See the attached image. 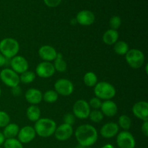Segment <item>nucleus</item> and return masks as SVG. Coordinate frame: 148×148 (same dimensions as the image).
Wrapping results in <instances>:
<instances>
[{"label":"nucleus","mask_w":148,"mask_h":148,"mask_svg":"<svg viewBox=\"0 0 148 148\" xmlns=\"http://www.w3.org/2000/svg\"><path fill=\"white\" fill-rule=\"evenodd\" d=\"M83 82L86 86L92 88V87H95V85L98 83V77L94 72H88L84 75Z\"/></svg>","instance_id":"nucleus-25"},{"label":"nucleus","mask_w":148,"mask_h":148,"mask_svg":"<svg viewBox=\"0 0 148 148\" xmlns=\"http://www.w3.org/2000/svg\"><path fill=\"white\" fill-rule=\"evenodd\" d=\"M0 79L1 82L9 88H14L20 84V75L12 69L6 68L0 72Z\"/></svg>","instance_id":"nucleus-6"},{"label":"nucleus","mask_w":148,"mask_h":148,"mask_svg":"<svg viewBox=\"0 0 148 148\" xmlns=\"http://www.w3.org/2000/svg\"><path fill=\"white\" fill-rule=\"evenodd\" d=\"M103 117L104 116L101 111V110H92V111H90L88 118L92 122L100 123L103 119Z\"/></svg>","instance_id":"nucleus-30"},{"label":"nucleus","mask_w":148,"mask_h":148,"mask_svg":"<svg viewBox=\"0 0 148 148\" xmlns=\"http://www.w3.org/2000/svg\"><path fill=\"white\" fill-rule=\"evenodd\" d=\"M36 73L31 71H26L20 75V81L23 84H30L36 79Z\"/></svg>","instance_id":"nucleus-28"},{"label":"nucleus","mask_w":148,"mask_h":148,"mask_svg":"<svg viewBox=\"0 0 148 148\" xmlns=\"http://www.w3.org/2000/svg\"><path fill=\"white\" fill-rule=\"evenodd\" d=\"M72 110L74 116L79 119H88L90 113V107L88 102L82 99L78 100L74 103Z\"/></svg>","instance_id":"nucleus-8"},{"label":"nucleus","mask_w":148,"mask_h":148,"mask_svg":"<svg viewBox=\"0 0 148 148\" xmlns=\"http://www.w3.org/2000/svg\"><path fill=\"white\" fill-rule=\"evenodd\" d=\"M75 19L78 24L83 26H89L94 23L95 16L94 13L90 10H82L77 13Z\"/></svg>","instance_id":"nucleus-16"},{"label":"nucleus","mask_w":148,"mask_h":148,"mask_svg":"<svg viewBox=\"0 0 148 148\" xmlns=\"http://www.w3.org/2000/svg\"><path fill=\"white\" fill-rule=\"evenodd\" d=\"M114 50L116 54L124 56L130 50V47L128 43L124 40H118L115 44H114Z\"/></svg>","instance_id":"nucleus-24"},{"label":"nucleus","mask_w":148,"mask_h":148,"mask_svg":"<svg viewBox=\"0 0 148 148\" xmlns=\"http://www.w3.org/2000/svg\"><path fill=\"white\" fill-rule=\"evenodd\" d=\"M3 145L4 148H23V144L16 138L5 139Z\"/></svg>","instance_id":"nucleus-29"},{"label":"nucleus","mask_w":148,"mask_h":148,"mask_svg":"<svg viewBox=\"0 0 148 148\" xmlns=\"http://www.w3.org/2000/svg\"><path fill=\"white\" fill-rule=\"evenodd\" d=\"M19 131H20V127L17 124L10 123L4 128L2 134L5 139L15 138L18 134Z\"/></svg>","instance_id":"nucleus-21"},{"label":"nucleus","mask_w":148,"mask_h":148,"mask_svg":"<svg viewBox=\"0 0 148 148\" xmlns=\"http://www.w3.org/2000/svg\"><path fill=\"white\" fill-rule=\"evenodd\" d=\"M20 51V44L16 39L5 38L0 41V53L7 59L17 56Z\"/></svg>","instance_id":"nucleus-3"},{"label":"nucleus","mask_w":148,"mask_h":148,"mask_svg":"<svg viewBox=\"0 0 148 148\" xmlns=\"http://www.w3.org/2000/svg\"><path fill=\"white\" fill-rule=\"evenodd\" d=\"M101 148H114V147L111 144H106L103 146V147H101Z\"/></svg>","instance_id":"nucleus-40"},{"label":"nucleus","mask_w":148,"mask_h":148,"mask_svg":"<svg viewBox=\"0 0 148 148\" xmlns=\"http://www.w3.org/2000/svg\"><path fill=\"white\" fill-rule=\"evenodd\" d=\"M73 132L74 130L72 126L64 123V124H60L59 127H56L53 134L56 140L64 142L70 139L73 135Z\"/></svg>","instance_id":"nucleus-12"},{"label":"nucleus","mask_w":148,"mask_h":148,"mask_svg":"<svg viewBox=\"0 0 148 148\" xmlns=\"http://www.w3.org/2000/svg\"><path fill=\"white\" fill-rule=\"evenodd\" d=\"M90 107L93 108L94 110H99L101 108V104H102V101L101 99H99L97 97H94L92 98L88 102Z\"/></svg>","instance_id":"nucleus-33"},{"label":"nucleus","mask_w":148,"mask_h":148,"mask_svg":"<svg viewBox=\"0 0 148 148\" xmlns=\"http://www.w3.org/2000/svg\"><path fill=\"white\" fill-rule=\"evenodd\" d=\"M22 92V90L20 88V87L19 86H16L14 88H12V93L13 95L14 96H19V95L21 94Z\"/></svg>","instance_id":"nucleus-37"},{"label":"nucleus","mask_w":148,"mask_h":148,"mask_svg":"<svg viewBox=\"0 0 148 148\" xmlns=\"http://www.w3.org/2000/svg\"><path fill=\"white\" fill-rule=\"evenodd\" d=\"M4 141H5V137H4V136L3 135L2 132H0V147H1V145H3Z\"/></svg>","instance_id":"nucleus-39"},{"label":"nucleus","mask_w":148,"mask_h":148,"mask_svg":"<svg viewBox=\"0 0 148 148\" xmlns=\"http://www.w3.org/2000/svg\"><path fill=\"white\" fill-rule=\"evenodd\" d=\"M56 72L53 63L49 62H42L36 68V75L40 78H49L53 76Z\"/></svg>","instance_id":"nucleus-11"},{"label":"nucleus","mask_w":148,"mask_h":148,"mask_svg":"<svg viewBox=\"0 0 148 148\" xmlns=\"http://www.w3.org/2000/svg\"><path fill=\"white\" fill-rule=\"evenodd\" d=\"M25 98L27 102L30 105L37 106L43 101V93L40 90L36 88H30L26 91Z\"/></svg>","instance_id":"nucleus-18"},{"label":"nucleus","mask_w":148,"mask_h":148,"mask_svg":"<svg viewBox=\"0 0 148 148\" xmlns=\"http://www.w3.org/2000/svg\"><path fill=\"white\" fill-rule=\"evenodd\" d=\"M41 112L39 108L36 105H30L26 110V116L32 122H36L40 119Z\"/></svg>","instance_id":"nucleus-22"},{"label":"nucleus","mask_w":148,"mask_h":148,"mask_svg":"<svg viewBox=\"0 0 148 148\" xmlns=\"http://www.w3.org/2000/svg\"><path fill=\"white\" fill-rule=\"evenodd\" d=\"M7 62V59H6L1 53H0V67H2L6 64Z\"/></svg>","instance_id":"nucleus-38"},{"label":"nucleus","mask_w":148,"mask_h":148,"mask_svg":"<svg viewBox=\"0 0 148 148\" xmlns=\"http://www.w3.org/2000/svg\"><path fill=\"white\" fill-rule=\"evenodd\" d=\"M121 25V20L119 16L114 15L111 17V18L109 20V25L111 29L112 30H117Z\"/></svg>","instance_id":"nucleus-31"},{"label":"nucleus","mask_w":148,"mask_h":148,"mask_svg":"<svg viewBox=\"0 0 148 148\" xmlns=\"http://www.w3.org/2000/svg\"><path fill=\"white\" fill-rule=\"evenodd\" d=\"M145 71H146V74H147V64H146L145 66Z\"/></svg>","instance_id":"nucleus-42"},{"label":"nucleus","mask_w":148,"mask_h":148,"mask_svg":"<svg viewBox=\"0 0 148 148\" xmlns=\"http://www.w3.org/2000/svg\"><path fill=\"white\" fill-rule=\"evenodd\" d=\"M127 64L132 69H140L145 64V56L143 51L137 49H132L125 55Z\"/></svg>","instance_id":"nucleus-5"},{"label":"nucleus","mask_w":148,"mask_h":148,"mask_svg":"<svg viewBox=\"0 0 148 148\" xmlns=\"http://www.w3.org/2000/svg\"><path fill=\"white\" fill-rule=\"evenodd\" d=\"M75 90L72 81L65 78L57 79L54 83V90L62 96H69L72 95Z\"/></svg>","instance_id":"nucleus-7"},{"label":"nucleus","mask_w":148,"mask_h":148,"mask_svg":"<svg viewBox=\"0 0 148 148\" xmlns=\"http://www.w3.org/2000/svg\"><path fill=\"white\" fill-rule=\"evenodd\" d=\"M53 66L55 70L59 72H64L67 69V64L63 59V56L62 53H58L56 58L53 61Z\"/></svg>","instance_id":"nucleus-23"},{"label":"nucleus","mask_w":148,"mask_h":148,"mask_svg":"<svg viewBox=\"0 0 148 148\" xmlns=\"http://www.w3.org/2000/svg\"><path fill=\"white\" fill-rule=\"evenodd\" d=\"M75 135L78 144L83 147H90L98 139V133L96 129L88 124L79 126L75 130Z\"/></svg>","instance_id":"nucleus-1"},{"label":"nucleus","mask_w":148,"mask_h":148,"mask_svg":"<svg viewBox=\"0 0 148 148\" xmlns=\"http://www.w3.org/2000/svg\"><path fill=\"white\" fill-rule=\"evenodd\" d=\"M0 148H2V147H0Z\"/></svg>","instance_id":"nucleus-45"},{"label":"nucleus","mask_w":148,"mask_h":148,"mask_svg":"<svg viewBox=\"0 0 148 148\" xmlns=\"http://www.w3.org/2000/svg\"><path fill=\"white\" fill-rule=\"evenodd\" d=\"M10 66L13 71L18 75L28 70L29 64L27 59L23 56H15L10 60Z\"/></svg>","instance_id":"nucleus-10"},{"label":"nucleus","mask_w":148,"mask_h":148,"mask_svg":"<svg viewBox=\"0 0 148 148\" xmlns=\"http://www.w3.org/2000/svg\"><path fill=\"white\" fill-rule=\"evenodd\" d=\"M141 130L143 134H144L145 137H147L148 136V121H143V124L141 127Z\"/></svg>","instance_id":"nucleus-36"},{"label":"nucleus","mask_w":148,"mask_h":148,"mask_svg":"<svg viewBox=\"0 0 148 148\" xmlns=\"http://www.w3.org/2000/svg\"><path fill=\"white\" fill-rule=\"evenodd\" d=\"M56 127V122L51 119L40 118L35 122L33 128L37 135L43 138H47L54 134Z\"/></svg>","instance_id":"nucleus-2"},{"label":"nucleus","mask_w":148,"mask_h":148,"mask_svg":"<svg viewBox=\"0 0 148 148\" xmlns=\"http://www.w3.org/2000/svg\"><path fill=\"white\" fill-rule=\"evenodd\" d=\"M10 123V117L7 112L0 111V128H4Z\"/></svg>","instance_id":"nucleus-32"},{"label":"nucleus","mask_w":148,"mask_h":148,"mask_svg":"<svg viewBox=\"0 0 148 148\" xmlns=\"http://www.w3.org/2000/svg\"><path fill=\"white\" fill-rule=\"evenodd\" d=\"M85 148H91V147H85Z\"/></svg>","instance_id":"nucleus-44"},{"label":"nucleus","mask_w":148,"mask_h":148,"mask_svg":"<svg viewBox=\"0 0 148 148\" xmlns=\"http://www.w3.org/2000/svg\"><path fill=\"white\" fill-rule=\"evenodd\" d=\"M1 88H0V96H1Z\"/></svg>","instance_id":"nucleus-43"},{"label":"nucleus","mask_w":148,"mask_h":148,"mask_svg":"<svg viewBox=\"0 0 148 148\" xmlns=\"http://www.w3.org/2000/svg\"><path fill=\"white\" fill-rule=\"evenodd\" d=\"M36 136V131L34 128L31 126H25L23 128L20 129L18 134H17V140L22 144H27L33 141Z\"/></svg>","instance_id":"nucleus-13"},{"label":"nucleus","mask_w":148,"mask_h":148,"mask_svg":"<svg viewBox=\"0 0 148 148\" xmlns=\"http://www.w3.org/2000/svg\"><path fill=\"white\" fill-rule=\"evenodd\" d=\"M69 148H73V147H69Z\"/></svg>","instance_id":"nucleus-46"},{"label":"nucleus","mask_w":148,"mask_h":148,"mask_svg":"<svg viewBox=\"0 0 148 148\" xmlns=\"http://www.w3.org/2000/svg\"><path fill=\"white\" fill-rule=\"evenodd\" d=\"M119 34L117 30H112V29H108L103 35V41L105 44L111 46L116 43L119 40Z\"/></svg>","instance_id":"nucleus-20"},{"label":"nucleus","mask_w":148,"mask_h":148,"mask_svg":"<svg viewBox=\"0 0 148 148\" xmlns=\"http://www.w3.org/2000/svg\"><path fill=\"white\" fill-rule=\"evenodd\" d=\"M119 132V127L115 122H108L104 124L100 130V134L103 138L111 139Z\"/></svg>","instance_id":"nucleus-15"},{"label":"nucleus","mask_w":148,"mask_h":148,"mask_svg":"<svg viewBox=\"0 0 148 148\" xmlns=\"http://www.w3.org/2000/svg\"><path fill=\"white\" fill-rule=\"evenodd\" d=\"M116 144L119 148H135L134 137L129 131H122L116 135Z\"/></svg>","instance_id":"nucleus-9"},{"label":"nucleus","mask_w":148,"mask_h":148,"mask_svg":"<svg viewBox=\"0 0 148 148\" xmlns=\"http://www.w3.org/2000/svg\"><path fill=\"white\" fill-rule=\"evenodd\" d=\"M101 111L103 116L108 117H113L116 115L118 112V106L114 101L108 100L102 102L101 106Z\"/></svg>","instance_id":"nucleus-19"},{"label":"nucleus","mask_w":148,"mask_h":148,"mask_svg":"<svg viewBox=\"0 0 148 148\" xmlns=\"http://www.w3.org/2000/svg\"><path fill=\"white\" fill-rule=\"evenodd\" d=\"M94 94L95 95V97L99 99L108 101L115 97L116 90L114 85L111 83L103 81L98 82L94 87Z\"/></svg>","instance_id":"nucleus-4"},{"label":"nucleus","mask_w":148,"mask_h":148,"mask_svg":"<svg viewBox=\"0 0 148 148\" xmlns=\"http://www.w3.org/2000/svg\"><path fill=\"white\" fill-rule=\"evenodd\" d=\"M132 113L139 119L143 121H148V103L141 101L134 103L132 107Z\"/></svg>","instance_id":"nucleus-14"},{"label":"nucleus","mask_w":148,"mask_h":148,"mask_svg":"<svg viewBox=\"0 0 148 148\" xmlns=\"http://www.w3.org/2000/svg\"><path fill=\"white\" fill-rule=\"evenodd\" d=\"M58 99L59 95L54 90H49L43 94V100L48 103H53Z\"/></svg>","instance_id":"nucleus-27"},{"label":"nucleus","mask_w":148,"mask_h":148,"mask_svg":"<svg viewBox=\"0 0 148 148\" xmlns=\"http://www.w3.org/2000/svg\"><path fill=\"white\" fill-rule=\"evenodd\" d=\"M43 1L47 7L53 8L58 7L62 2V0H43Z\"/></svg>","instance_id":"nucleus-35"},{"label":"nucleus","mask_w":148,"mask_h":148,"mask_svg":"<svg viewBox=\"0 0 148 148\" xmlns=\"http://www.w3.org/2000/svg\"><path fill=\"white\" fill-rule=\"evenodd\" d=\"M76 23H77L76 19H72V20H71V24H72V25H75Z\"/></svg>","instance_id":"nucleus-41"},{"label":"nucleus","mask_w":148,"mask_h":148,"mask_svg":"<svg viewBox=\"0 0 148 148\" xmlns=\"http://www.w3.org/2000/svg\"><path fill=\"white\" fill-rule=\"evenodd\" d=\"M58 52L56 49L51 46L44 45L40 47L38 49V55L40 59H43V62H52L54 61L56 58Z\"/></svg>","instance_id":"nucleus-17"},{"label":"nucleus","mask_w":148,"mask_h":148,"mask_svg":"<svg viewBox=\"0 0 148 148\" xmlns=\"http://www.w3.org/2000/svg\"><path fill=\"white\" fill-rule=\"evenodd\" d=\"M63 120L64 124L72 126L75 123V121H76V117L74 116L73 114L68 113V114H66L64 116Z\"/></svg>","instance_id":"nucleus-34"},{"label":"nucleus","mask_w":148,"mask_h":148,"mask_svg":"<svg viewBox=\"0 0 148 148\" xmlns=\"http://www.w3.org/2000/svg\"><path fill=\"white\" fill-rule=\"evenodd\" d=\"M119 127H121L124 131H128L132 126V120L129 116L122 114L119 117L118 124Z\"/></svg>","instance_id":"nucleus-26"}]
</instances>
